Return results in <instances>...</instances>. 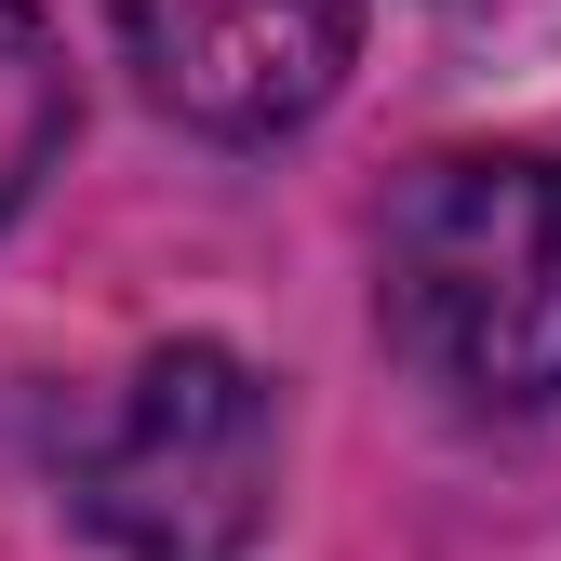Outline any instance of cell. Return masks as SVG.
I'll return each mask as SVG.
<instances>
[{
  "label": "cell",
  "mask_w": 561,
  "mask_h": 561,
  "mask_svg": "<svg viewBox=\"0 0 561 561\" xmlns=\"http://www.w3.org/2000/svg\"><path fill=\"white\" fill-rule=\"evenodd\" d=\"M388 334L468 414L561 401V161L455 148L388 215Z\"/></svg>",
  "instance_id": "6da1fadb"
},
{
  "label": "cell",
  "mask_w": 561,
  "mask_h": 561,
  "mask_svg": "<svg viewBox=\"0 0 561 561\" xmlns=\"http://www.w3.org/2000/svg\"><path fill=\"white\" fill-rule=\"evenodd\" d=\"M267 495H280V401L215 334L148 347L107 428L81 442V522L121 561H254Z\"/></svg>",
  "instance_id": "7a4b0ae2"
},
{
  "label": "cell",
  "mask_w": 561,
  "mask_h": 561,
  "mask_svg": "<svg viewBox=\"0 0 561 561\" xmlns=\"http://www.w3.org/2000/svg\"><path fill=\"white\" fill-rule=\"evenodd\" d=\"M121 54L187 134H295L347 54H362V0H107Z\"/></svg>",
  "instance_id": "3957f363"
},
{
  "label": "cell",
  "mask_w": 561,
  "mask_h": 561,
  "mask_svg": "<svg viewBox=\"0 0 561 561\" xmlns=\"http://www.w3.org/2000/svg\"><path fill=\"white\" fill-rule=\"evenodd\" d=\"M54 148H67V54L41 0H0V215L54 174Z\"/></svg>",
  "instance_id": "277c9868"
}]
</instances>
